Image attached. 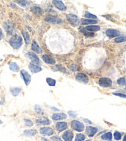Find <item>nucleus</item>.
Segmentation results:
<instances>
[{
  "instance_id": "1",
  "label": "nucleus",
  "mask_w": 126,
  "mask_h": 141,
  "mask_svg": "<svg viewBox=\"0 0 126 141\" xmlns=\"http://www.w3.org/2000/svg\"><path fill=\"white\" fill-rule=\"evenodd\" d=\"M9 44L14 49H18L22 45V38L20 36L14 35L9 40Z\"/></svg>"
},
{
  "instance_id": "2",
  "label": "nucleus",
  "mask_w": 126,
  "mask_h": 141,
  "mask_svg": "<svg viewBox=\"0 0 126 141\" xmlns=\"http://www.w3.org/2000/svg\"><path fill=\"white\" fill-rule=\"evenodd\" d=\"M70 126L73 129L77 132H82L84 131V127H85L84 124L82 122L77 120H73L70 123Z\"/></svg>"
},
{
  "instance_id": "3",
  "label": "nucleus",
  "mask_w": 126,
  "mask_h": 141,
  "mask_svg": "<svg viewBox=\"0 0 126 141\" xmlns=\"http://www.w3.org/2000/svg\"><path fill=\"white\" fill-rule=\"evenodd\" d=\"M66 17L68 21H69V22L72 25V26L75 27V26L79 25V19L77 16L75 15V14H69L67 15Z\"/></svg>"
},
{
  "instance_id": "4",
  "label": "nucleus",
  "mask_w": 126,
  "mask_h": 141,
  "mask_svg": "<svg viewBox=\"0 0 126 141\" xmlns=\"http://www.w3.org/2000/svg\"><path fill=\"white\" fill-rule=\"evenodd\" d=\"M112 83L111 80L109 78H101L99 80V85L103 87H110Z\"/></svg>"
},
{
  "instance_id": "5",
  "label": "nucleus",
  "mask_w": 126,
  "mask_h": 141,
  "mask_svg": "<svg viewBox=\"0 0 126 141\" xmlns=\"http://www.w3.org/2000/svg\"><path fill=\"white\" fill-rule=\"evenodd\" d=\"M40 133L43 136H50L53 134L54 131L50 127H43L40 129Z\"/></svg>"
},
{
  "instance_id": "6",
  "label": "nucleus",
  "mask_w": 126,
  "mask_h": 141,
  "mask_svg": "<svg viewBox=\"0 0 126 141\" xmlns=\"http://www.w3.org/2000/svg\"><path fill=\"white\" fill-rule=\"evenodd\" d=\"M106 36L110 38H113V37H119L121 34V32L116 29H108L106 31Z\"/></svg>"
},
{
  "instance_id": "7",
  "label": "nucleus",
  "mask_w": 126,
  "mask_h": 141,
  "mask_svg": "<svg viewBox=\"0 0 126 141\" xmlns=\"http://www.w3.org/2000/svg\"><path fill=\"white\" fill-rule=\"evenodd\" d=\"M75 79L77 81L84 83H87L88 82V77L84 73H79L75 76Z\"/></svg>"
},
{
  "instance_id": "8",
  "label": "nucleus",
  "mask_w": 126,
  "mask_h": 141,
  "mask_svg": "<svg viewBox=\"0 0 126 141\" xmlns=\"http://www.w3.org/2000/svg\"><path fill=\"white\" fill-rule=\"evenodd\" d=\"M20 75L22 77V78L24 80L25 83L26 85H28L31 81V76L28 74V72L25 70H21L20 71Z\"/></svg>"
},
{
  "instance_id": "9",
  "label": "nucleus",
  "mask_w": 126,
  "mask_h": 141,
  "mask_svg": "<svg viewBox=\"0 0 126 141\" xmlns=\"http://www.w3.org/2000/svg\"><path fill=\"white\" fill-rule=\"evenodd\" d=\"M26 56L31 60L32 61V63H35V64H39L40 63V60L39 58L38 57L37 55L35 54L33 52H28L26 54Z\"/></svg>"
},
{
  "instance_id": "10",
  "label": "nucleus",
  "mask_w": 126,
  "mask_h": 141,
  "mask_svg": "<svg viewBox=\"0 0 126 141\" xmlns=\"http://www.w3.org/2000/svg\"><path fill=\"white\" fill-rule=\"evenodd\" d=\"M62 137L64 141H72L74 137V133L71 131L69 130L64 132Z\"/></svg>"
},
{
  "instance_id": "11",
  "label": "nucleus",
  "mask_w": 126,
  "mask_h": 141,
  "mask_svg": "<svg viewBox=\"0 0 126 141\" xmlns=\"http://www.w3.org/2000/svg\"><path fill=\"white\" fill-rule=\"evenodd\" d=\"M45 20L46 22L52 24H61L62 22V21L61 19H59V18H56L53 16H47L45 18Z\"/></svg>"
},
{
  "instance_id": "12",
  "label": "nucleus",
  "mask_w": 126,
  "mask_h": 141,
  "mask_svg": "<svg viewBox=\"0 0 126 141\" xmlns=\"http://www.w3.org/2000/svg\"><path fill=\"white\" fill-rule=\"evenodd\" d=\"M53 3L57 9H59L61 11L66 10V7L64 3H62L61 1H59V0H54V1H53Z\"/></svg>"
},
{
  "instance_id": "13",
  "label": "nucleus",
  "mask_w": 126,
  "mask_h": 141,
  "mask_svg": "<svg viewBox=\"0 0 126 141\" xmlns=\"http://www.w3.org/2000/svg\"><path fill=\"white\" fill-rule=\"evenodd\" d=\"M98 131V129L95 127H92V126H87L86 128V133L87 134L89 137H92L96 134V133Z\"/></svg>"
},
{
  "instance_id": "14",
  "label": "nucleus",
  "mask_w": 126,
  "mask_h": 141,
  "mask_svg": "<svg viewBox=\"0 0 126 141\" xmlns=\"http://www.w3.org/2000/svg\"><path fill=\"white\" fill-rule=\"evenodd\" d=\"M68 118L67 115L64 113H55L52 116V119L54 121H59L66 119Z\"/></svg>"
},
{
  "instance_id": "15",
  "label": "nucleus",
  "mask_w": 126,
  "mask_h": 141,
  "mask_svg": "<svg viewBox=\"0 0 126 141\" xmlns=\"http://www.w3.org/2000/svg\"><path fill=\"white\" fill-rule=\"evenodd\" d=\"M68 128V124L65 122H58L56 124V129L59 132H62Z\"/></svg>"
},
{
  "instance_id": "16",
  "label": "nucleus",
  "mask_w": 126,
  "mask_h": 141,
  "mask_svg": "<svg viewBox=\"0 0 126 141\" xmlns=\"http://www.w3.org/2000/svg\"><path fill=\"white\" fill-rule=\"evenodd\" d=\"M28 67H29L30 70L33 73H38V72L42 71V68L40 66L34 64L33 63H30L28 65Z\"/></svg>"
},
{
  "instance_id": "17",
  "label": "nucleus",
  "mask_w": 126,
  "mask_h": 141,
  "mask_svg": "<svg viewBox=\"0 0 126 141\" xmlns=\"http://www.w3.org/2000/svg\"><path fill=\"white\" fill-rule=\"evenodd\" d=\"M36 122H37V124H38L45 125V126L49 125L50 124V120H49L48 118H47L46 117H43V118H41L37 119V120H36Z\"/></svg>"
},
{
  "instance_id": "18",
  "label": "nucleus",
  "mask_w": 126,
  "mask_h": 141,
  "mask_svg": "<svg viewBox=\"0 0 126 141\" xmlns=\"http://www.w3.org/2000/svg\"><path fill=\"white\" fill-rule=\"evenodd\" d=\"M42 59L45 63H48V64H55V60L52 57H51L48 55H43Z\"/></svg>"
},
{
  "instance_id": "19",
  "label": "nucleus",
  "mask_w": 126,
  "mask_h": 141,
  "mask_svg": "<svg viewBox=\"0 0 126 141\" xmlns=\"http://www.w3.org/2000/svg\"><path fill=\"white\" fill-rule=\"evenodd\" d=\"M4 27L7 33L9 34H11L13 31V29H14V27H13L12 24H11L10 22H6L4 24Z\"/></svg>"
},
{
  "instance_id": "20",
  "label": "nucleus",
  "mask_w": 126,
  "mask_h": 141,
  "mask_svg": "<svg viewBox=\"0 0 126 141\" xmlns=\"http://www.w3.org/2000/svg\"><path fill=\"white\" fill-rule=\"evenodd\" d=\"M32 50H33V52H35L38 53V54L42 53V50L41 49V48L40 47L39 45H38V44H37L35 41H33V42H32Z\"/></svg>"
},
{
  "instance_id": "21",
  "label": "nucleus",
  "mask_w": 126,
  "mask_h": 141,
  "mask_svg": "<svg viewBox=\"0 0 126 141\" xmlns=\"http://www.w3.org/2000/svg\"><path fill=\"white\" fill-rule=\"evenodd\" d=\"M23 134L26 136L32 137V136H34L35 135L37 134V131L35 129H27L24 131Z\"/></svg>"
},
{
  "instance_id": "22",
  "label": "nucleus",
  "mask_w": 126,
  "mask_h": 141,
  "mask_svg": "<svg viewBox=\"0 0 126 141\" xmlns=\"http://www.w3.org/2000/svg\"><path fill=\"white\" fill-rule=\"evenodd\" d=\"M81 22L83 24H94L97 23L98 21L94 19H82Z\"/></svg>"
},
{
  "instance_id": "23",
  "label": "nucleus",
  "mask_w": 126,
  "mask_h": 141,
  "mask_svg": "<svg viewBox=\"0 0 126 141\" xmlns=\"http://www.w3.org/2000/svg\"><path fill=\"white\" fill-rule=\"evenodd\" d=\"M31 11H32V13H35V14H38V15H42V13H43L42 9H41L40 7L36 6L31 8Z\"/></svg>"
},
{
  "instance_id": "24",
  "label": "nucleus",
  "mask_w": 126,
  "mask_h": 141,
  "mask_svg": "<svg viewBox=\"0 0 126 141\" xmlns=\"http://www.w3.org/2000/svg\"><path fill=\"white\" fill-rule=\"evenodd\" d=\"M101 139H102L104 140V141H111L112 139V133H111V132H108L104 134L103 135H102Z\"/></svg>"
},
{
  "instance_id": "25",
  "label": "nucleus",
  "mask_w": 126,
  "mask_h": 141,
  "mask_svg": "<svg viewBox=\"0 0 126 141\" xmlns=\"http://www.w3.org/2000/svg\"><path fill=\"white\" fill-rule=\"evenodd\" d=\"M9 69L11 71H13V72H17L19 70V67L15 62H11L9 64Z\"/></svg>"
},
{
  "instance_id": "26",
  "label": "nucleus",
  "mask_w": 126,
  "mask_h": 141,
  "mask_svg": "<svg viewBox=\"0 0 126 141\" xmlns=\"http://www.w3.org/2000/svg\"><path fill=\"white\" fill-rule=\"evenodd\" d=\"M20 88L19 87H13V88H10V91L12 95L14 96H17L20 93Z\"/></svg>"
},
{
  "instance_id": "27",
  "label": "nucleus",
  "mask_w": 126,
  "mask_h": 141,
  "mask_svg": "<svg viewBox=\"0 0 126 141\" xmlns=\"http://www.w3.org/2000/svg\"><path fill=\"white\" fill-rule=\"evenodd\" d=\"M22 36H23L24 38V40H25V42H26V44H29L30 42V36H29V34H28V32L22 30Z\"/></svg>"
},
{
  "instance_id": "28",
  "label": "nucleus",
  "mask_w": 126,
  "mask_h": 141,
  "mask_svg": "<svg viewBox=\"0 0 126 141\" xmlns=\"http://www.w3.org/2000/svg\"><path fill=\"white\" fill-rule=\"evenodd\" d=\"M85 29L91 32H95L99 31L100 29V27L98 26H88L85 27Z\"/></svg>"
},
{
  "instance_id": "29",
  "label": "nucleus",
  "mask_w": 126,
  "mask_h": 141,
  "mask_svg": "<svg viewBox=\"0 0 126 141\" xmlns=\"http://www.w3.org/2000/svg\"><path fill=\"white\" fill-rule=\"evenodd\" d=\"M114 41L117 43H121L126 41V36H119L117 38L115 39Z\"/></svg>"
},
{
  "instance_id": "30",
  "label": "nucleus",
  "mask_w": 126,
  "mask_h": 141,
  "mask_svg": "<svg viewBox=\"0 0 126 141\" xmlns=\"http://www.w3.org/2000/svg\"><path fill=\"white\" fill-rule=\"evenodd\" d=\"M85 139V136L82 134H77L75 137V141H84Z\"/></svg>"
},
{
  "instance_id": "31",
  "label": "nucleus",
  "mask_w": 126,
  "mask_h": 141,
  "mask_svg": "<svg viewBox=\"0 0 126 141\" xmlns=\"http://www.w3.org/2000/svg\"><path fill=\"white\" fill-rule=\"evenodd\" d=\"M46 82H47V83L50 86H55L56 81V80H55L53 79V78H46Z\"/></svg>"
},
{
  "instance_id": "32",
  "label": "nucleus",
  "mask_w": 126,
  "mask_h": 141,
  "mask_svg": "<svg viewBox=\"0 0 126 141\" xmlns=\"http://www.w3.org/2000/svg\"><path fill=\"white\" fill-rule=\"evenodd\" d=\"M114 138L116 141H119L122 138V134L119 132H118V131H116L114 133Z\"/></svg>"
},
{
  "instance_id": "33",
  "label": "nucleus",
  "mask_w": 126,
  "mask_h": 141,
  "mask_svg": "<svg viewBox=\"0 0 126 141\" xmlns=\"http://www.w3.org/2000/svg\"><path fill=\"white\" fill-rule=\"evenodd\" d=\"M84 16L85 17V18H90V19H96L97 18V17L95 15L91 14L90 13H89V12H87V11L85 12V14Z\"/></svg>"
},
{
  "instance_id": "34",
  "label": "nucleus",
  "mask_w": 126,
  "mask_h": 141,
  "mask_svg": "<svg viewBox=\"0 0 126 141\" xmlns=\"http://www.w3.org/2000/svg\"><path fill=\"white\" fill-rule=\"evenodd\" d=\"M80 31H81L82 32H83L84 33V34L85 35V36H88V37H93V36H94V34L93 33H90V32H87V31H86V29H80Z\"/></svg>"
},
{
  "instance_id": "35",
  "label": "nucleus",
  "mask_w": 126,
  "mask_h": 141,
  "mask_svg": "<svg viewBox=\"0 0 126 141\" xmlns=\"http://www.w3.org/2000/svg\"><path fill=\"white\" fill-rule=\"evenodd\" d=\"M55 68H56V70L61 71V72H64V73H66V68H64V67H62V65H56Z\"/></svg>"
},
{
  "instance_id": "36",
  "label": "nucleus",
  "mask_w": 126,
  "mask_h": 141,
  "mask_svg": "<svg viewBox=\"0 0 126 141\" xmlns=\"http://www.w3.org/2000/svg\"><path fill=\"white\" fill-rule=\"evenodd\" d=\"M24 120L25 124H26V126H28V127H32V126H33V122H32V121L30 120V119H26V118H25Z\"/></svg>"
},
{
  "instance_id": "37",
  "label": "nucleus",
  "mask_w": 126,
  "mask_h": 141,
  "mask_svg": "<svg viewBox=\"0 0 126 141\" xmlns=\"http://www.w3.org/2000/svg\"><path fill=\"white\" fill-rule=\"evenodd\" d=\"M117 83L120 85H126V80L125 78H120L117 80Z\"/></svg>"
},
{
  "instance_id": "38",
  "label": "nucleus",
  "mask_w": 126,
  "mask_h": 141,
  "mask_svg": "<svg viewBox=\"0 0 126 141\" xmlns=\"http://www.w3.org/2000/svg\"><path fill=\"white\" fill-rule=\"evenodd\" d=\"M17 3L19 5H20L22 7H26V6L29 4L28 2L27 1H17Z\"/></svg>"
},
{
  "instance_id": "39",
  "label": "nucleus",
  "mask_w": 126,
  "mask_h": 141,
  "mask_svg": "<svg viewBox=\"0 0 126 141\" xmlns=\"http://www.w3.org/2000/svg\"><path fill=\"white\" fill-rule=\"evenodd\" d=\"M34 109L37 113H40L42 111V108L40 107V106L38 105V104H35L34 106Z\"/></svg>"
},
{
  "instance_id": "40",
  "label": "nucleus",
  "mask_w": 126,
  "mask_h": 141,
  "mask_svg": "<svg viewBox=\"0 0 126 141\" xmlns=\"http://www.w3.org/2000/svg\"><path fill=\"white\" fill-rule=\"evenodd\" d=\"M68 113V114H69V116L70 117V118H76L77 116V114L76 113H75V112H74V111H69Z\"/></svg>"
},
{
  "instance_id": "41",
  "label": "nucleus",
  "mask_w": 126,
  "mask_h": 141,
  "mask_svg": "<svg viewBox=\"0 0 126 141\" xmlns=\"http://www.w3.org/2000/svg\"><path fill=\"white\" fill-rule=\"evenodd\" d=\"M51 139L52 140V141H62L61 139L57 136H53L51 137Z\"/></svg>"
},
{
  "instance_id": "42",
  "label": "nucleus",
  "mask_w": 126,
  "mask_h": 141,
  "mask_svg": "<svg viewBox=\"0 0 126 141\" xmlns=\"http://www.w3.org/2000/svg\"><path fill=\"white\" fill-rule=\"evenodd\" d=\"M113 95H116V96H118L121 98H126V95H125V94L119 93H113Z\"/></svg>"
},
{
  "instance_id": "43",
  "label": "nucleus",
  "mask_w": 126,
  "mask_h": 141,
  "mask_svg": "<svg viewBox=\"0 0 126 141\" xmlns=\"http://www.w3.org/2000/svg\"><path fill=\"white\" fill-rule=\"evenodd\" d=\"M69 67H70L69 68H70L72 71H73V72H75V71L77 70V66H75V65H71Z\"/></svg>"
},
{
  "instance_id": "44",
  "label": "nucleus",
  "mask_w": 126,
  "mask_h": 141,
  "mask_svg": "<svg viewBox=\"0 0 126 141\" xmlns=\"http://www.w3.org/2000/svg\"><path fill=\"white\" fill-rule=\"evenodd\" d=\"M84 122H86V123H88L89 124H92V121H90L89 119H85V118H84Z\"/></svg>"
},
{
  "instance_id": "45",
  "label": "nucleus",
  "mask_w": 126,
  "mask_h": 141,
  "mask_svg": "<svg viewBox=\"0 0 126 141\" xmlns=\"http://www.w3.org/2000/svg\"><path fill=\"white\" fill-rule=\"evenodd\" d=\"M3 37V33L1 29L0 28V40H1Z\"/></svg>"
},
{
  "instance_id": "46",
  "label": "nucleus",
  "mask_w": 126,
  "mask_h": 141,
  "mask_svg": "<svg viewBox=\"0 0 126 141\" xmlns=\"http://www.w3.org/2000/svg\"><path fill=\"white\" fill-rule=\"evenodd\" d=\"M51 109L55 111H59V109H57V108H55V107H51Z\"/></svg>"
},
{
  "instance_id": "47",
  "label": "nucleus",
  "mask_w": 126,
  "mask_h": 141,
  "mask_svg": "<svg viewBox=\"0 0 126 141\" xmlns=\"http://www.w3.org/2000/svg\"><path fill=\"white\" fill-rule=\"evenodd\" d=\"M40 141H48V140L46 139L45 138V137H42V138L41 139Z\"/></svg>"
},
{
  "instance_id": "48",
  "label": "nucleus",
  "mask_w": 126,
  "mask_h": 141,
  "mask_svg": "<svg viewBox=\"0 0 126 141\" xmlns=\"http://www.w3.org/2000/svg\"><path fill=\"white\" fill-rule=\"evenodd\" d=\"M123 141H126V135H125L123 138Z\"/></svg>"
},
{
  "instance_id": "49",
  "label": "nucleus",
  "mask_w": 126,
  "mask_h": 141,
  "mask_svg": "<svg viewBox=\"0 0 126 141\" xmlns=\"http://www.w3.org/2000/svg\"><path fill=\"white\" fill-rule=\"evenodd\" d=\"M3 124V122H2L1 121H0V124Z\"/></svg>"
},
{
  "instance_id": "50",
  "label": "nucleus",
  "mask_w": 126,
  "mask_h": 141,
  "mask_svg": "<svg viewBox=\"0 0 126 141\" xmlns=\"http://www.w3.org/2000/svg\"><path fill=\"white\" fill-rule=\"evenodd\" d=\"M90 141V140H88V141Z\"/></svg>"
},
{
  "instance_id": "51",
  "label": "nucleus",
  "mask_w": 126,
  "mask_h": 141,
  "mask_svg": "<svg viewBox=\"0 0 126 141\" xmlns=\"http://www.w3.org/2000/svg\"></svg>"
}]
</instances>
